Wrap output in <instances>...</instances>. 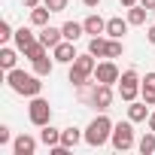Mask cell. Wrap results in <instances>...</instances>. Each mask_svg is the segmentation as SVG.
<instances>
[{
	"mask_svg": "<svg viewBox=\"0 0 155 155\" xmlns=\"http://www.w3.org/2000/svg\"><path fill=\"white\" fill-rule=\"evenodd\" d=\"M43 76H37V73H25V70H6V85L15 91V94H21V97H37L40 91H43Z\"/></svg>",
	"mask_w": 155,
	"mask_h": 155,
	"instance_id": "cell-1",
	"label": "cell"
},
{
	"mask_svg": "<svg viewBox=\"0 0 155 155\" xmlns=\"http://www.w3.org/2000/svg\"><path fill=\"white\" fill-rule=\"evenodd\" d=\"M113 119L110 116H94L91 122H88V128H85V143L91 146V149H101V146H107L110 143V137H113Z\"/></svg>",
	"mask_w": 155,
	"mask_h": 155,
	"instance_id": "cell-2",
	"label": "cell"
},
{
	"mask_svg": "<svg viewBox=\"0 0 155 155\" xmlns=\"http://www.w3.org/2000/svg\"><path fill=\"white\" fill-rule=\"evenodd\" d=\"M94 67H97V58H94L91 52H85V55H76V61L70 64V73H67V79H70V85L76 88V85H82V82H88L91 76H94Z\"/></svg>",
	"mask_w": 155,
	"mask_h": 155,
	"instance_id": "cell-3",
	"label": "cell"
},
{
	"mask_svg": "<svg viewBox=\"0 0 155 155\" xmlns=\"http://www.w3.org/2000/svg\"><path fill=\"white\" fill-rule=\"evenodd\" d=\"M110 143H113V149L116 152H128V149H134L137 143H134V122L128 119V122H116L113 125V137H110Z\"/></svg>",
	"mask_w": 155,
	"mask_h": 155,
	"instance_id": "cell-4",
	"label": "cell"
},
{
	"mask_svg": "<svg viewBox=\"0 0 155 155\" xmlns=\"http://www.w3.org/2000/svg\"><path fill=\"white\" fill-rule=\"evenodd\" d=\"M28 119H31V125H37V128H43V125H49L52 122V107H49V101L46 97H31V104H28Z\"/></svg>",
	"mask_w": 155,
	"mask_h": 155,
	"instance_id": "cell-5",
	"label": "cell"
},
{
	"mask_svg": "<svg viewBox=\"0 0 155 155\" xmlns=\"http://www.w3.org/2000/svg\"><path fill=\"white\" fill-rule=\"evenodd\" d=\"M140 85H143V79L137 76V70H125V73L119 76V94H122V101H125V104L137 101Z\"/></svg>",
	"mask_w": 155,
	"mask_h": 155,
	"instance_id": "cell-6",
	"label": "cell"
},
{
	"mask_svg": "<svg viewBox=\"0 0 155 155\" xmlns=\"http://www.w3.org/2000/svg\"><path fill=\"white\" fill-rule=\"evenodd\" d=\"M119 76H122V73H119L116 61H113V58H104V61H97L91 79H94V82H104V85H116V82H119Z\"/></svg>",
	"mask_w": 155,
	"mask_h": 155,
	"instance_id": "cell-7",
	"label": "cell"
},
{
	"mask_svg": "<svg viewBox=\"0 0 155 155\" xmlns=\"http://www.w3.org/2000/svg\"><path fill=\"white\" fill-rule=\"evenodd\" d=\"M113 97H116V94H113V85L97 82V85H94V104H91V107H97L101 113H107V110L113 107Z\"/></svg>",
	"mask_w": 155,
	"mask_h": 155,
	"instance_id": "cell-8",
	"label": "cell"
},
{
	"mask_svg": "<svg viewBox=\"0 0 155 155\" xmlns=\"http://www.w3.org/2000/svg\"><path fill=\"white\" fill-rule=\"evenodd\" d=\"M52 58L58 64H73L76 61V49H73V40H61L55 49H52Z\"/></svg>",
	"mask_w": 155,
	"mask_h": 155,
	"instance_id": "cell-9",
	"label": "cell"
},
{
	"mask_svg": "<svg viewBox=\"0 0 155 155\" xmlns=\"http://www.w3.org/2000/svg\"><path fill=\"white\" fill-rule=\"evenodd\" d=\"M12 152H15V155H34V152H37V137L18 134V137L12 140Z\"/></svg>",
	"mask_w": 155,
	"mask_h": 155,
	"instance_id": "cell-10",
	"label": "cell"
},
{
	"mask_svg": "<svg viewBox=\"0 0 155 155\" xmlns=\"http://www.w3.org/2000/svg\"><path fill=\"white\" fill-rule=\"evenodd\" d=\"M37 37H40V43H43V46L55 49V46H58V43L64 40V31H61V28H52V25H46V28H43V31H40Z\"/></svg>",
	"mask_w": 155,
	"mask_h": 155,
	"instance_id": "cell-11",
	"label": "cell"
},
{
	"mask_svg": "<svg viewBox=\"0 0 155 155\" xmlns=\"http://www.w3.org/2000/svg\"><path fill=\"white\" fill-rule=\"evenodd\" d=\"M82 140H85V131H79V128H73V125L61 131V146H67V149H76V146H79Z\"/></svg>",
	"mask_w": 155,
	"mask_h": 155,
	"instance_id": "cell-12",
	"label": "cell"
},
{
	"mask_svg": "<svg viewBox=\"0 0 155 155\" xmlns=\"http://www.w3.org/2000/svg\"><path fill=\"white\" fill-rule=\"evenodd\" d=\"M82 28H85V34H88V37H101V34H107V21H104L97 12H91V15L82 21Z\"/></svg>",
	"mask_w": 155,
	"mask_h": 155,
	"instance_id": "cell-13",
	"label": "cell"
},
{
	"mask_svg": "<svg viewBox=\"0 0 155 155\" xmlns=\"http://www.w3.org/2000/svg\"><path fill=\"white\" fill-rule=\"evenodd\" d=\"M12 40H15V49H18V52H25V49H28V46H34V43L40 40V37H37V34H34L31 28H18Z\"/></svg>",
	"mask_w": 155,
	"mask_h": 155,
	"instance_id": "cell-14",
	"label": "cell"
},
{
	"mask_svg": "<svg viewBox=\"0 0 155 155\" xmlns=\"http://www.w3.org/2000/svg\"><path fill=\"white\" fill-rule=\"evenodd\" d=\"M128 18H110L107 21V37H113V40H122L125 34H128Z\"/></svg>",
	"mask_w": 155,
	"mask_h": 155,
	"instance_id": "cell-15",
	"label": "cell"
},
{
	"mask_svg": "<svg viewBox=\"0 0 155 155\" xmlns=\"http://www.w3.org/2000/svg\"><path fill=\"white\" fill-rule=\"evenodd\" d=\"M107 49H110V37H107V34L88 40V52H91L94 58H107Z\"/></svg>",
	"mask_w": 155,
	"mask_h": 155,
	"instance_id": "cell-16",
	"label": "cell"
},
{
	"mask_svg": "<svg viewBox=\"0 0 155 155\" xmlns=\"http://www.w3.org/2000/svg\"><path fill=\"white\" fill-rule=\"evenodd\" d=\"M49 15H52V9H49L46 3H40V6L31 9V25H34V28H46V25H49Z\"/></svg>",
	"mask_w": 155,
	"mask_h": 155,
	"instance_id": "cell-17",
	"label": "cell"
},
{
	"mask_svg": "<svg viewBox=\"0 0 155 155\" xmlns=\"http://www.w3.org/2000/svg\"><path fill=\"white\" fill-rule=\"evenodd\" d=\"M128 119H131V122H146V119H149V104H146V101H143V104L131 101V104H128Z\"/></svg>",
	"mask_w": 155,
	"mask_h": 155,
	"instance_id": "cell-18",
	"label": "cell"
},
{
	"mask_svg": "<svg viewBox=\"0 0 155 155\" xmlns=\"http://www.w3.org/2000/svg\"><path fill=\"white\" fill-rule=\"evenodd\" d=\"M40 143H43V146H49V149H52V146H58V143H61V131H58V128H52V122H49V125H43V131H40Z\"/></svg>",
	"mask_w": 155,
	"mask_h": 155,
	"instance_id": "cell-19",
	"label": "cell"
},
{
	"mask_svg": "<svg viewBox=\"0 0 155 155\" xmlns=\"http://www.w3.org/2000/svg\"><path fill=\"white\" fill-rule=\"evenodd\" d=\"M94 85H97L94 79H88V82H82V85H76V97H79L82 104L91 107V104H94Z\"/></svg>",
	"mask_w": 155,
	"mask_h": 155,
	"instance_id": "cell-20",
	"label": "cell"
},
{
	"mask_svg": "<svg viewBox=\"0 0 155 155\" xmlns=\"http://www.w3.org/2000/svg\"><path fill=\"white\" fill-rule=\"evenodd\" d=\"M146 15H149V9H146L143 3H137V6H128V21H131L134 28L146 25Z\"/></svg>",
	"mask_w": 155,
	"mask_h": 155,
	"instance_id": "cell-21",
	"label": "cell"
},
{
	"mask_svg": "<svg viewBox=\"0 0 155 155\" xmlns=\"http://www.w3.org/2000/svg\"><path fill=\"white\" fill-rule=\"evenodd\" d=\"M15 61H18V49H12V46H3V49H0V67H3V70H12Z\"/></svg>",
	"mask_w": 155,
	"mask_h": 155,
	"instance_id": "cell-22",
	"label": "cell"
},
{
	"mask_svg": "<svg viewBox=\"0 0 155 155\" xmlns=\"http://www.w3.org/2000/svg\"><path fill=\"white\" fill-rule=\"evenodd\" d=\"M52 70H55V58L43 55V58L34 61V73H37V76H52Z\"/></svg>",
	"mask_w": 155,
	"mask_h": 155,
	"instance_id": "cell-23",
	"label": "cell"
},
{
	"mask_svg": "<svg viewBox=\"0 0 155 155\" xmlns=\"http://www.w3.org/2000/svg\"><path fill=\"white\" fill-rule=\"evenodd\" d=\"M61 31H64V40H73V43L85 34V28H82L79 21H64V25H61Z\"/></svg>",
	"mask_w": 155,
	"mask_h": 155,
	"instance_id": "cell-24",
	"label": "cell"
},
{
	"mask_svg": "<svg viewBox=\"0 0 155 155\" xmlns=\"http://www.w3.org/2000/svg\"><path fill=\"white\" fill-rule=\"evenodd\" d=\"M137 149H140V155H152V152H155V131H146V134L140 137Z\"/></svg>",
	"mask_w": 155,
	"mask_h": 155,
	"instance_id": "cell-25",
	"label": "cell"
},
{
	"mask_svg": "<svg viewBox=\"0 0 155 155\" xmlns=\"http://www.w3.org/2000/svg\"><path fill=\"white\" fill-rule=\"evenodd\" d=\"M43 55H49V46H43V43H40V40H37V43H34V46H28V49H25V58H28V61H31V64H34V61H37V58H43Z\"/></svg>",
	"mask_w": 155,
	"mask_h": 155,
	"instance_id": "cell-26",
	"label": "cell"
},
{
	"mask_svg": "<svg viewBox=\"0 0 155 155\" xmlns=\"http://www.w3.org/2000/svg\"><path fill=\"white\" fill-rule=\"evenodd\" d=\"M122 55H125V43L110 37V49H107V58H113V61H116V58H122Z\"/></svg>",
	"mask_w": 155,
	"mask_h": 155,
	"instance_id": "cell-27",
	"label": "cell"
},
{
	"mask_svg": "<svg viewBox=\"0 0 155 155\" xmlns=\"http://www.w3.org/2000/svg\"><path fill=\"white\" fill-rule=\"evenodd\" d=\"M140 97H143L149 107H155V85H152V82H143V85H140Z\"/></svg>",
	"mask_w": 155,
	"mask_h": 155,
	"instance_id": "cell-28",
	"label": "cell"
},
{
	"mask_svg": "<svg viewBox=\"0 0 155 155\" xmlns=\"http://www.w3.org/2000/svg\"><path fill=\"white\" fill-rule=\"evenodd\" d=\"M12 37H15L12 25H9V21H0V43H6V40H12Z\"/></svg>",
	"mask_w": 155,
	"mask_h": 155,
	"instance_id": "cell-29",
	"label": "cell"
},
{
	"mask_svg": "<svg viewBox=\"0 0 155 155\" xmlns=\"http://www.w3.org/2000/svg\"><path fill=\"white\" fill-rule=\"evenodd\" d=\"M43 3L52 9V12H64L67 9V3H70V0H43Z\"/></svg>",
	"mask_w": 155,
	"mask_h": 155,
	"instance_id": "cell-30",
	"label": "cell"
},
{
	"mask_svg": "<svg viewBox=\"0 0 155 155\" xmlns=\"http://www.w3.org/2000/svg\"><path fill=\"white\" fill-rule=\"evenodd\" d=\"M9 137H12V134H9V128H6V125H0V146L9 143Z\"/></svg>",
	"mask_w": 155,
	"mask_h": 155,
	"instance_id": "cell-31",
	"label": "cell"
},
{
	"mask_svg": "<svg viewBox=\"0 0 155 155\" xmlns=\"http://www.w3.org/2000/svg\"><path fill=\"white\" fill-rule=\"evenodd\" d=\"M146 40L155 46V25H149V31H146Z\"/></svg>",
	"mask_w": 155,
	"mask_h": 155,
	"instance_id": "cell-32",
	"label": "cell"
},
{
	"mask_svg": "<svg viewBox=\"0 0 155 155\" xmlns=\"http://www.w3.org/2000/svg\"><path fill=\"white\" fill-rule=\"evenodd\" d=\"M21 3H25L28 9H34V6H40V3H43V0H21Z\"/></svg>",
	"mask_w": 155,
	"mask_h": 155,
	"instance_id": "cell-33",
	"label": "cell"
},
{
	"mask_svg": "<svg viewBox=\"0 0 155 155\" xmlns=\"http://www.w3.org/2000/svg\"><path fill=\"white\" fill-rule=\"evenodd\" d=\"M82 3H85L88 9H97V6H101V0H82Z\"/></svg>",
	"mask_w": 155,
	"mask_h": 155,
	"instance_id": "cell-34",
	"label": "cell"
},
{
	"mask_svg": "<svg viewBox=\"0 0 155 155\" xmlns=\"http://www.w3.org/2000/svg\"><path fill=\"white\" fill-rule=\"evenodd\" d=\"M146 122H149V131H155V110L149 113V119H146Z\"/></svg>",
	"mask_w": 155,
	"mask_h": 155,
	"instance_id": "cell-35",
	"label": "cell"
},
{
	"mask_svg": "<svg viewBox=\"0 0 155 155\" xmlns=\"http://www.w3.org/2000/svg\"><path fill=\"white\" fill-rule=\"evenodd\" d=\"M119 3H122V6L128 9V6H137V3H140V0H119Z\"/></svg>",
	"mask_w": 155,
	"mask_h": 155,
	"instance_id": "cell-36",
	"label": "cell"
},
{
	"mask_svg": "<svg viewBox=\"0 0 155 155\" xmlns=\"http://www.w3.org/2000/svg\"><path fill=\"white\" fill-rule=\"evenodd\" d=\"M140 3H143L146 9H155V0H140Z\"/></svg>",
	"mask_w": 155,
	"mask_h": 155,
	"instance_id": "cell-37",
	"label": "cell"
}]
</instances>
